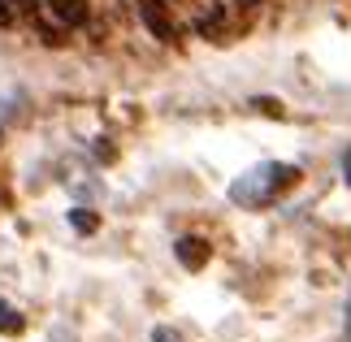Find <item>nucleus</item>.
Instances as JSON below:
<instances>
[{
	"label": "nucleus",
	"instance_id": "ddd939ff",
	"mask_svg": "<svg viewBox=\"0 0 351 342\" xmlns=\"http://www.w3.org/2000/svg\"><path fill=\"white\" fill-rule=\"evenodd\" d=\"M247 5H256V0H247Z\"/></svg>",
	"mask_w": 351,
	"mask_h": 342
},
{
	"label": "nucleus",
	"instance_id": "6e6552de",
	"mask_svg": "<svg viewBox=\"0 0 351 342\" xmlns=\"http://www.w3.org/2000/svg\"><path fill=\"white\" fill-rule=\"evenodd\" d=\"M256 108H265L269 117H282V104H274V100H256Z\"/></svg>",
	"mask_w": 351,
	"mask_h": 342
},
{
	"label": "nucleus",
	"instance_id": "f8f14e48",
	"mask_svg": "<svg viewBox=\"0 0 351 342\" xmlns=\"http://www.w3.org/2000/svg\"><path fill=\"white\" fill-rule=\"evenodd\" d=\"M343 173H347V182H351V152H347V160H343Z\"/></svg>",
	"mask_w": 351,
	"mask_h": 342
},
{
	"label": "nucleus",
	"instance_id": "423d86ee",
	"mask_svg": "<svg viewBox=\"0 0 351 342\" xmlns=\"http://www.w3.org/2000/svg\"><path fill=\"white\" fill-rule=\"evenodd\" d=\"M70 225L78 230V234H91V230L100 225V217L91 212V208H74V212H70Z\"/></svg>",
	"mask_w": 351,
	"mask_h": 342
},
{
	"label": "nucleus",
	"instance_id": "9b49d317",
	"mask_svg": "<svg viewBox=\"0 0 351 342\" xmlns=\"http://www.w3.org/2000/svg\"><path fill=\"white\" fill-rule=\"evenodd\" d=\"M343 342H351V304H347V334H343Z\"/></svg>",
	"mask_w": 351,
	"mask_h": 342
},
{
	"label": "nucleus",
	"instance_id": "39448f33",
	"mask_svg": "<svg viewBox=\"0 0 351 342\" xmlns=\"http://www.w3.org/2000/svg\"><path fill=\"white\" fill-rule=\"evenodd\" d=\"M22 330H26L22 312L13 308V304H5V299H0V334H22Z\"/></svg>",
	"mask_w": 351,
	"mask_h": 342
},
{
	"label": "nucleus",
	"instance_id": "7ed1b4c3",
	"mask_svg": "<svg viewBox=\"0 0 351 342\" xmlns=\"http://www.w3.org/2000/svg\"><path fill=\"white\" fill-rule=\"evenodd\" d=\"M173 256H178L182 269H204L208 265V243L204 239H178L173 243Z\"/></svg>",
	"mask_w": 351,
	"mask_h": 342
},
{
	"label": "nucleus",
	"instance_id": "20e7f679",
	"mask_svg": "<svg viewBox=\"0 0 351 342\" xmlns=\"http://www.w3.org/2000/svg\"><path fill=\"white\" fill-rule=\"evenodd\" d=\"M52 13L65 26H83L87 22V0H52Z\"/></svg>",
	"mask_w": 351,
	"mask_h": 342
},
{
	"label": "nucleus",
	"instance_id": "f03ea898",
	"mask_svg": "<svg viewBox=\"0 0 351 342\" xmlns=\"http://www.w3.org/2000/svg\"><path fill=\"white\" fill-rule=\"evenodd\" d=\"M139 13H143L147 31H152L156 39H165V44H169V39L178 35V31H173V18L165 13V5H160V0H143V5H139Z\"/></svg>",
	"mask_w": 351,
	"mask_h": 342
},
{
	"label": "nucleus",
	"instance_id": "9d476101",
	"mask_svg": "<svg viewBox=\"0 0 351 342\" xmlns=\"http://www.w3.org/2000/svg\"><path fill=\"white\" fill-rule=\"evenodd\" d=\"M9 5H18L22 13H35V0H9Z\"/></svg>",
	"mask_w": 351,
	"mask_h": 342
},
{
	"label": "nucleus",
	"instance_id": "0eeeda50",
	"mask_svg": "<svg viewBox=\"0 0 351 342\" xmlns=\"http://www.w3.org/2000/svg\"><path fill=\"white\" fill-rule=\"evenodd\" d=\"M152 342H182V338L173 334V330H165V325H160V330H152Z\"/></svg>",
	"mask_w": 351,
	"mask_h": 342
},
{
	"label": "nucleus",
	"instance_id": "f257e3e1",
	"mask_svg": "<svg viewBox=\"0 0 351 342\" xmlns=\"http://www.w3.org/2000/svg\"><path fill=\"white\" fill-rule=\"evenodd\" d=\"M295 182H300V169L295 165H261V169L243 173L230 186V199L247 204V208H261V204H274L278 195H287Z\"/></svg>",
	"mask_w": 351,
	"mask_h": 342
},
{
	"label": "nucleus",
	"instance_id": "1a4fd4ad",
	"mask_svg": "<svg viewBox=\"0 0 351 342\" xmlns=\"http://www.w3.org/2000/svg\"><path fill=\"white\" fill-rule=\"evenodd\" d=\"M13 22V9H9V0H0V26H9Z\"/></svg>",
	"mask_w": 351,
	"mask_h": 342
}]
</instances>
